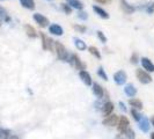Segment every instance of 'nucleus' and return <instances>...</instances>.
I'll return each mask as SVG.
<instances>
[{"label":"nucleus","mask_w":154,"mask_h":139,"mask_svg":"<svg viewBox=\"0 0 154 139\" xmlns=\"http://www.w3.org/2000/svg\"><path fill=\"white\" fill-rule=\"evenodd\" d=\"M39 35H41V39H42V46H43V49L52 51L54 41H52V39H50V37H48L45 34H43V32H41Z\"/></svg>","instance_id":"nucleus-4"},{"label":"nucleus","mask_w":154,"mask_h":139,"mask_svg":"<svg viewBox=\"0 0 154 139\" xmlns=\"http://www.w3.org/2000/svg\"><path fill=\"white\" fill-rule=\"evenodd\" d=\"M141 65L146 72H154V64L146 57L141 58Z\"/></svg>","instance_id":"nucleus-13"},{"label":"nucleus","mask_w":154,"mask_h":139,"mask_svg":"<svg viewBox=\"0 0 154 139\" xmlns=\"http://www.w3.org/2000/svg\"><path fill=\"white\" fill-rule=\"evenodd\" d=\"M119 2H121V8H122V11L125 14H132L136 11V8L133 7L132 5H130L126 0H119Z\"/></svg>","instance_id":"nucleus-11"},{"label":"nucleus","mask_w":154,"mask_h":139,"mask_svg":"<svg viewBox=\"0 0 154 139\" xmlns=\"http://www.w3.org/2000/svg\"><path fill=\"white\" fill-rule=\"evenodd\" d=\"M74 30L78 31V32L84 34V32H86L87 28H86L85 26H81V24H75V26H74Z\"/></svg>","instance_id":"nucleus-28"},{"label":"nucleus","mask_w":154,"mask_h":139,"mask_svg":"<svg viewBox=\"0 0 154 139\" xmlns=\"http://www.w3.org/2000/svg\"><path fill=\"white\" fill-rule=\"evenodd\" d=\"M49 30H50L51 34H54L56 36H62L63 34H64V30H63V28L59 24H51L49 27Z\"/></svg>","instance_id":"nucleus-15"},{"label":"nucleus","mask_w":154,"mask_h":139,"mask_svg":"<svg viewBox=\"0 0 154 139\" xmlns=\"http://www.w3.org/2000/svg\"><path fill=\"white\" fill-rule=\"evenodd\" d=\"M34 20L36 21V23L38 24L39 27H48L49 26V20H48V17H45L44 15H42V14H39V13H36V14H34Z\"/></svg>","instance_id":"nucleus-8"},{"label":"nucleus","mask_w":154,"mask_h":139,"mask_svg":"<svg viewBox=\"0 0 154 139\" xmlns=\"http://www.w3.org/2000/svg\"><path fill=\"white\" fill-rule=\"evenodd\" d=\"M69 63L71 64V65H73L77 70H79V72L86 70V64H84V63L81 62V60H80V58L78 57V54H71V56H69Z\"/></svg>","instance_id":"nucleus-2"},{"label":"nucleus","mask_w":154,"mask_h":139,"mask_svg":"<svg viewBox=\"0 0 154 139\" xmlns=\"http://www.w3.org/2000/svg\"><path fill=\"white\" fill-rule=\"evenodd\" d=\"M136 74H137V78H138V80L141 84H149V82H152V77L149 76V73L146 72L145 70L138 69L137 72H136Z\"/></svg>","instance_id":"nucleus-3"},{"label":"nucleus","mask_w":154,"mask_h":139,"mask_svg":"<svg viewBox=\"0 0 154 139\" xmlns=\"http://www.w3.org/2000/svg\"><path fill=\"white\" fill-rule=\"evenodd\" d=\"M9 136H11V131L9 130L0 128V139H8Z\"/></svg>","instance_id":"nucleus-24"},{"label":"nucleus","mask_w":154,"mask_h":139,"mask_svg":"<svg viewBox=\"0 0 154 139\" xmlns=\"http://www.w3.org/2000/svg\"><path fill=\"white\" fill-rule=\"evenodd\" d=\"M0 24H1V19H0Z\"/></svg>","instance_id":"nucleus-41"},{"label":"nucleus","mask_w":154,"mask_h":139,"mask_svg":"<svg viewBox=\"0 0 154 139\" xmlns=\"http://www.w3.org/2000/svg\"><path fill=\"white\" fill-rule=\"evenodd\" d=\"M74 44H75L78 50H80V51H84V50H86V48H87L85 42L82 39H78V37H74Z\"/></svg>","instance_id":"nucleus-22"},{"label":"nucleus","mask_w":154,"mask_h":139,"mask_svg":"<svg viewBox=\"0 0 154 139\" xmlns=\"http://www.w3.org/2000/svg\"><path fill=\"white\" fill-rule=\"evenodd\" d=\"M8 139H20V138H19L17 136H15V134H11V136H9V138H8Z\"/></svg>","instance_id":"nucleus-37"},{"label":"nucleus","mask_w":154,"mask_h":139,"mask_svg":"<svg viewBox=\"0 0 154 139\" xmlns=\"http://www.w3.org/2000/svg\"><path fill=\"white\" fill-rule=\"evenodd\" d=\"M146 11H147V13H148V14H152V13H153L154 12V1L148 5V7H147Z\"/></svg>","instance_id":"nucleus-33"},{"label":"nucleus","mask_w":154,"mask_h":139,"mask_svg":"<svg viewBox=\"0 0 154 139\" xmlns=\"http://www.w3.org/2000/svg\"><path fill=\"white\" fill-rule=\"evenodd\" d=\"M95 1L99 4H110L112 0H95Z\"/></svg>","instance_id":"nucleus-36"},{"label":"nucleus","mask_w":154,"mask_h":139,"mask_svg":"<svg viewBox=\"0 0 154 139\" xmlns=\"http://www.w3.org/2000/svg\"><path fill=\"white\" fill-rule=\"evenodd\" d=\"M66 1H67V5L71 8H75L79 11H82V8H84V5L80 0H66Z\"/></svg>","instance_id":"nucleus-17"},{"label":"nucleus","mask_w":154,"mask_h":139,"mask_svg":"<svg viewBox=\"0 0 154 139\" xmlns=\"http://www.w3.org/2000/svg\"><path fill=\"white\" fill-rule=\"evenodd\" d=\"M48 1H51V0H48Z\"/></svg>","instance_id":"nucleus-42"},{"label":"nucleus","mask_w":154,"mask_h":139,"mask_svg":"<svg viewBox=\"0 0 154 139\" xmlns=\"http://www.w3.org/2000/svg\"><path fill=\"white\" fill-rule=\"evenodd\" d=\"M88 51H89L94 57H96L97 59H101V54L97 48H95V46H89V48H88Z\"/></svg>","instance_id":"nucleus-23"},{"label":"nucleus","mask_w":154,"mask_h":139,"mask_svg":"<svg viewBox=\"0 0 154 139\" xmlns=\"http://www.w3.org/2000/svg\"><path fill=\"white\" fill-rule=\"evenodd\" d=\"M21 5H22L24 8L27 9H30V11H34L35 9V2L34 0H20Z\"/></svg>","instance_id":"nucleus-20"},{"label":"nucleus","mask_w":154,"mask_h":139,"mask_svg":"<svg viewBox=\"0 0 154 139\" xmlns=\"http://www.w3.org/2000/svg\"><path fill=\"white\" fill-rule=\"evenodd\" d=\"M78 17H79V19H81V20H87V13H86L85 11H79V13H78Z\"/></svg>","instance_id":"nucleus-31"},{"label":"nucleus","mask_w":154,"mask_h":139,"mask_svg":"<svg viewBox=\"0 0 154 139\" xmlns=\"http://www.w3.org/2000/svg\"><path fill=\"white\" fill-rule=\"evenodd\" d=\"M124 134H125V137H126V139H134L136 138V134H134V131L132 130V129H128L126 131L124 132Z\"/></svg>","instance_id":"nucleus-26"},{"label":"nucleus","mask_w":154,"mask_h":139,"mask_svg":"<svg viewBox=\"0 0 154 139\" xmlns=\"http://www.w3.org/2000/svg\"><path fill=\"white\" fill-rule=\"evenodd\" d=\"M24 30L27 32V35H28V37H30V39H35V37H37V32L35 30V28L30 26V24H26L24 26Z\"/></svg>","instance_id":"nucleus-18"},{"label":"nucleus","mask_w":154,"mask_h":139,"mask_svg":"<svg viewBox=\"0 0 154 139\" xmlns=\"http://www.w3.org/2000/svg\"><path fill=\"white\" fill-rule=\"evenodd\" d=\"M93 9H94V12H95L99 16H101L102 19H109V14L103 9V8L99 7V6H94Z\"/></svg>","instance_id":"nucleus-19"},{"label":"nucleus","mask_w":154,"mask_h":139,"mask_svg":"<svg viewBox=\"0 0 154 139\" xmlns=\"http://www.w3.org/2000/svg\"><path fill=\"white\" fill-rule=\"evenodd\" d=\"M6 16H7V13H6V11H5L4 8L0 6V19H2V17L5 19Z\"/></svg>","instance_id":"nucleus-34"},{"label":"nucleus","mask_w":154,"mask_h":139,"mask_svg":"<svg viewBox=\"0 0 154 139\" xmlns=\"http://www.w3.org/2000/svg\"><path fill=\"white\" fill-rule=\"evenodd\" d=\"M151 139H154V132L151 133Z\"/></svg>","instance_id":"nucleus-40"},{"label":"nucleus","mask_w":154,"mask_h":139,"mask_svg":"<svg viewBox=\"0 0 154 139\" xmlns=\"http://www.w3.org/2000/svg\"><path fill=\"white\" fill-rule=\"evenodd\" d=\"M126 79H128V76H126V73L124 71H118L114 74V80H115V82L117 85H124Z\"/></svg>","instance_id":"nucleus-7"},{"label":"nucleus","mask_w":154,"mask_h":139,"mask_svg":"<svg viewBox=\"0 0 154 139\" xmlns=\"http://www.w3.org/2000/svg\"><path fill=\"white\" fill-rule=\"evenodd\" d=\"M124 92H125V94H126L128 96H130V97H133V96L137 94V88H136L134 86L132 85V84H129V85L125 86V88H124Z\"/></svg>","instance_id":"nucleus-16"},{"label":"nucleus","mask_w":154,"mask_h":139,"mask_svg":"<svg viewBox=\"0 0 154 139\" xmlns=\"http://www.w3.org/2000/svg\"><path fill=\"white\" fill-rule=\"evenodd\" d=\"M149 123H151L154 126V116H152V118H151V122H149Z\"/></svg>","instance_id":"nucleus-39"},{"label":"nucleus","mask_w":154,"mask_h":139,"mask_svg":"<svg viewBox=\"0 0 154 139\" xmlns=\"http://www.w3.org/2000/svg\"><path fill=\"white\" fill-rule=\"evenodd\" d=\"M138 123H139V129H140L143 132H148V131H149L151 123H149V119H148L147 117L143 116V117L140 118V121H139Z\"/></svg>","instance_id":"nucleus-10"},{"label":"nucleus","mask_w":154,"mask_h":139,"mask_svg":"<svg viewBox=\"0 0 154 139\" xmlns=\"http://www.w3.org/2000/svg\"><path fill=\"white\" fill-rule=\"evenodd\" d=\"M129 104L131 107H133L134 109H138V110L143 109V102L140 100H138V99H130L129 100Z\"/></svg>","instance_id":"nucleus-21"},{"label":"nucleus","mask_w":154,"mask_h":139,"mask_svg":"<svg viewBox=\"0 0 154 139\" xmlns=\"http://www.w3.org/2000/svg\"><path fill=\"white\" fill-rule=\"evenodd\" d=\"M129 125H130V121H129L125 116H122V117H119V119H118V123H117V130H118L119 133H122V134H123L124 132L129 129Z\"/></svg>","instance_id":"nucleus-5"},{"label":"nucleus","mask_w":154,"mask_h":139,"mask_svg":"<svg viewBox=\"0 0 154 139\" xmlns=\"http://www.w3.org/2000/svg\"><path fill=\"white\" fill-rule=\"evenodd\" d=\"M54 49H56V54H57V58L59 60H64V62H69V54L66 50V48L60 42L54 41Z\"/></svg>","instance_id":"nucleus-1"},{"label":"nucleus","mask_w":154,"mask_h":139,"mask_svg":"<svg viewBox=\"0 0 154 139\" xmlns=\"http://www.w3.org/2000/svg\"><path fill=\"white\" fill-rule=\"evenodd\" d=\"M114 139H125V138H124L122 134H117V136H116V137Z\"/></svg>","instance_id":"nucleus-38"},{"label":"nucleus","mask_w":154,"mask_h":139,"mask_svg":"<svg viewBox=\"0 0 154 139\" xmlns=\"http://www.w3.org/2000/svg\"><path fill=\"white\" fill-rule=\"evenodd\" d=\"M130 60H131L132 64H137V63H138V54L133 52L131 56V58H130Z\"/></svg>","instance_id":"nucleus-32"},{"label":"nucleus","mask_w":154,"mask_h":139,"mask_svg":"<svg viewBox=\"0 0 154 139\" xmlns=\"http://www.w3.org/2000/svg\"><path fill=\"white\" fill-rule=\"evenodd\" d=\"M97 76H99L101 79H103V80H108V77H107V74H106V72H104L103 67H99V71H97Z\"/></svg>","instance_id":"nucleus-27"},{"label":"nucleus","mask_w":154,"mask_h":139,"mask_svg":"<svg viewBox=\"0 0 154 139\" xmlns=\"http://www.w3.org/2000/svg\"><path fill=\"white\" fill-rule=\"evenodd\" d=\"M93 93H94V95H95L97 99H102L103 95H104V89H103L102 86L99 85L97 82H94V84H93Z\"/></svg>","instance_id":"nucleus-14"},{"label":"nucleus","mask_w":154,"mask_h":139,"mask_svg":"<svg viewBox=\"0 0 154 139\" xmlns=\"http://www.w3.org/2000/svg\"><path fill=\"white\" fill-rule=\"evenodd\" d=\"M118 119H119V116L115 115V114H111V115L107 116L103 119L102 123H103V125H106V126H117Z\"/></svg>","instance_id":"nucleus-6"},{"label":"nucleus","mask_w":154,"mask_h":139,"mask_svg":"<svg viewBox=\"0 0 154 139\" xmlns=\"http://www.w3.org/2000/svg\"><path fill=\"white\" fill-rule=\"evenodd\" d=\"M114 103L112 102H110V101H106L104 103H103V106H102V114L103 116H109L111 115V113L114 111Z\"/></svg>","instance_id":"nucleus-9"},{"label":"nucleus","mask_w":154,"mask_h":139,"mask_svg":"<svg viewBox=\"0 0 154 139\" xmlns=\"http://www.w3.org/2000/svg\"><path fill=\"white\" fill-rule=\"evenodd\" d=\"M118 104H119V108H121V110H122V111H124V113H126V107H125V104H124L123 102H119Z\"/></svg>","instance_id":"nucleus-35"},{"label":"nucleus","mask_w":154,"mask_h":139,"mask_svg":"<svg viewBox=\"0 0 154 139\" xmlns=\"http://www.w3.org/2000/svg\"><path fill=\"white\" fill-rule=\"evenodd\" d=\"M62 9L66 14H71V12H72V8L69 7L67 4H62Z\"/></svg>","instance_id":"nucleus-29"},{"label":"nucleus","mask_w":154,"mask_h":139,"mask_svg":"<svg viewBox=\"0 0 154 139\" xmlns=\"http://www.w3.org/2000/svg\"><path fill=\"white\" fill-rule=\"evenodd\" d=\"M131 115H132V117H133V119H134V121H137V122H139V121H140V118L143 117V116L140 115V113H138V110H137V109H134V108L131 110Z\"/></svg>","instance_id":"nucleus-25"},{"label":"nucleus","mask_w":154,"mask_h":139,"mask_svg":"<svg viewBox=\"0 0 154 139\" xmlns=\"http://www.w3.org/2000/svg\"><path fill=\"white\" fill-rule=\"evenodd\" d=\"M79 77H80V79L84 81V84H85L86 86H91L92 85V77H91V74L87 72V71H80L79 72Z\"/></svg>","instance_id":"nucleus-12"},{"label":"nucleus","mask_w":154,"mask_h":139,"mask_svg":"<svg viewBox=\"0 0 154 139\" xmlns=\"http://www.w3.org/2000/svg\"><path fill=\"white\" fill-rule=\"evenodd\" d=\"M97 37L100 39V41L102 43H106V42H107V37L104 36V34H103L102 31H100V30L97 31Z\"/></svg>","instance_id":"nucleus-30"}]
</instances>
